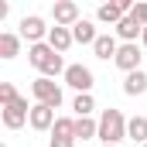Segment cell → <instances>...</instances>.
<instances>
[{
	"mask_svg": "<svg viewBox=\"0 0 147 147\" xmlns=\"http://www.w3.org/2000/svg\"><path fill=\"white\" fill-rule=\"evenodd\" d=\"M28 62L34 65L38 72L45 75V79H55V75H65V62H62V55L48 45V41H41V45H28Z\"/></svg>",
	"mask_w": 147,
	"mask_h": 147,
	"instance_id": "1",
	"label": "cell"
},
{
	"mask_svg": "<svg viewBox=\"0 0 147 147\" xmlns=\"http://www.w3.org/2000/svg\"><path fill=\"white\" fill-rule=\"evenodd\" d=\"M127 123H130V120L120 110H113V106L103 110V116H99V140L120 147V140H127Z\"/></svg>",
	"mask_w": 147,
	"mask_h": 147,
	"instance_id": "2",
	"label": "cell"
},
{
	"mask_svg": "<svg viewBox=\"0 0 147 147\" xmlns=\"http://www.w3.org/2000/svg\"><path fill=\"white\" fill-rule=\"evenodd\" d=\"M31 96H34V103H41V106H51V110L62 106V86H58L55 79L38 75L34 82H31Z\"/></svg>",
	"mask_w": 147,
	"mask_h": 147,
	"instance_id": "3",
	"label": "cell"
},
{
	"mask_svg": "<svg viewBox=\"0 0 147 147\" xmlns=\"http://www.w3.org/2000/svg\"><path fill=\"white\" fill-rule=\"evenodd\" d=\"M62 79H65V86H69V89H75V96L92 92V86H96V75H92L89 65H69Z\"/></svg>",
	"mask_w": 147,
	"mask_h": 147,
	"instance_id": "4",
	"label": "cell"
},
{
	"mask_svg": "<svg viewBox=\"0 0 147 147\" xmlns=\"http://www.w3.org/2000/svg\"><path fill=\"white\" fill-rule=\"evenodd\" d=\"M0 116H3V127H7V130H21V127H24V123L31 120V106H28V99L21 96V99L7 103Z\"/></svg>",
	"mask_w": 147,
	"mask_h": 147,
	"instance_id": "5",
	"label": "cell"
},
{
	"mask_svg": "<svg viewBox=\"0 0 147 147\" xmlns=\"http://www.w3.org/2000/svg\"><path fill=\"white\" fill-rule=\"evenodd\" d=\"M75 120L72 116H58V123L51 127V137H48V147H75Z\"/></svg>",
	"mask_w": 147,
	"mask_h": 147,
	"instance_id": "6",
	"label": "cell"
},
{
	"mask_svg": "<svg viewBox=\"0 0 147 147\" xmlns=\"http://www.w3.org/2000/svg\"><path fill=\"white\" fill-rule=\"evenodd\" d=\"M51 34V28L45 24V17H38V14H28V17H21V38L24 41H31V45H41V41H48Z\"/></svg>",
	"mask_w": 147,
	"mask_h": 147,
	"instance_id": "7",
	"label": "cell"
},
{
	"mask_svg": "<svg viewBox=\"0 0 147 147\" xmlns=\"http://www.w3.org/2000/svg\"><path fill=\"white\" fill-rule=\"evenodd\" d=\"M127 14H134V3L130 0H116V3H99L96 7V21H103V24H120Z\"/></svg>",
	"mask_w": 147,
	"mask_h": 147,
	"instance_id": "8",
	"label": "cell"
},
{
	"mask_svg": "<svg viewBox=\"0 0 147 147\" xmlns=\"http://www.w3.org/2000/svg\"><path fill=\"white\" fill-rule=\"evenodd\" d=\"M140 62H144V55H140V48L137 45H120V51H116V58H113V65L120 69V72H140Z\"/></svg>",
	"mask_w": 147,
	"mask_h": 147,
	"instance_id": "9",
	"label": "cell"
},
{
	"mask_svg": "<svg viewBox=\"0 0 147 147\" xmlns=\"http://www.w3.org/2000/svg\"><path fill=\"white\" fill-rule=\"evenodd\" d=\"M51 17H55V28H75V24L82 21L75 0H58V3L51 7Z\"/></svg>",
	"mask_w": 147,
	"mask_h": 147,
	"instance_id": "10",
	"label": "cell"
},
{
	"mask_svg": "<svg viewBox=\"0 0 147 147\" xmlns=\"http://www.w3.org/2000/svg\"><path fill=\"white\" fill-rule=\"evenodd\" d=\"M31 130H38V134H51V127L58 123V116H55V110L51 106H41V103H34L31 106Z\"/></svg>",
	"mask_w": 147,
	"mask_h": 147,
	"instance_id": "11",
	"label": "cell"
},
{
	"mask_svg": "<svg viewBox=\"0 0 147 147\" xmlns=\"http://www.w3.org/2000/svg\"><path fill=\"white\" fill-rule=\"evenodd\" d=\"M116 51H120V38H116V34H99V38H96V45H92V55L103 58V62L116 58Z\"/></svg>",
	"mask_w": 147,
	"mask_h": 147,
	"instance_id": "12",
	"label": "cell"
},
{
	"mask_svg": "<svg viewBox=\"0 0 147 147\" xmlns=\"http://www.w3.org/2000/svg\"><path fill=\"white\" fill-rule=\"evenodd\" d=\"M48 45L58 51V55H65L69 48L75 45V38H72V28H51V34H48Z\"/></svg>",
	"mask_w": 147,
	"mask_h": 147,
	"instance_id": "13",
	"label": "cell"
},
{
	"mask_svg": "<svg viewBox=\"0 0 147 147\" xmlns=\"http://www.w3.org/2000/svg\"><path fill=\"white\" fill-rule=\"evenodd\" d=\"M17 55H21V34L3 31V34H0V58L10 62V58H17Z\"/></svg>",
	"mask_w": 147,
	"mask_h": 147,
	"instance_id": "14",
	"label": "cell"
},
{
	"mask_svg": "<svg viewBox=\"0 0 147 147\" xmlns=\"http://www.w3.org/2000/svg\"><path fill=\"white\" fill-rule=\"evenodd\" d=\"M72 38H75V45H96V38H99V34H96V24L82 17V21L72 28Z\"/></svg>",
	"mask_w": 147,
	"mask_h": 147,
	"instance_id": "15",
	"label": "cell"
},
{
	"mask_svg": "<svg viewBox=\"0 0 147 147\" xmlns=\"http://www.w3.org/2000/svg\"><path fill=\"white\" fill-rule=\"evenodd\" d=\"M123 92H127V96H144L147 92V72L144 69H140V72H130L123 79Z\"/></svg>",
	"mask_w": 147,
	"mask_h": 147,
	"instance_id": "16",
	"label": "cell"
},
{
	"mask_svg": "<svg viewBox=\"0 0 147 147\" xmlns=\"http://www.w3.org/2000/svg\"><path fill=\"white\" fill-rule=\"evenodd\" d=\"M127 137L134 140V144H147V116H130V123H127Z\"/></svg>",
	"mask_w": 147,
	"mask_h": 147,
	"instance_id": "17",
	"label": "cell"
},
{
	"mask_svg": "<svg viewBox=\"0 0 147 147\" xmlns=\"http://www.w3.org/2000/svg\"><path fill=\"white\" fill-rule=\"evenodd\" d=\"M75 137H79V140H92V137H99V120H92V116H79V120H75Z\"/></svg>",
	"mask_w": 147,
	"mask_h": 147,
	"instance_id": "18",
	"label": "cell"
},
{
	"mask_svg": "<svg viewBox=\"0 0 147 147\" xmlns=\"http://www.w3.org/2000/svg\"><path fill=\"white\" fill-rule=\"evenodd\" d=\"M72 110H75V120H79V116H92V113H96V99H92V92L75 96V99H72Z\"/></svg>",
	"mask_w": 147,
	"mask_h": 147,
	"instance_id": "19",
	"label": "cell"
},
{
	"mask_svg": "<svg viewBox=\"0 0 147 147\" xmlns=\"http://www.w3.org/2000/svg\"><path fill=\"white\" fill-rule=\"evenodd\" d=\"M14 99H21L17 89H14V82H0V103L7 106V103H14Z\"/></svg>",
	"mask_w": 147,
	"mask_h": 147,
	"instance_id": "20",
	"label": "cell"
},
{
	"mask_svg": "<svg viewBox=\"0 0 147 147\" xmlns=\"http://www.w3.org/2000/svg\"><path fill=\"white\" fill-rule=\"evenodd\" d=\"M140 28H147V3H134V14H130Z\"/></svg>",
	"mask_w": 147,
	"mask_h": 147,
	"instance_id": "21",
	"label": "cell"
},
{
	"mask_svg": "<svg viewBox=\"0 0 147 147\" xmlns=\"http://www.w3.org/2000/svg\"><path fill=\"white\" fill-rule=\"evenodd\" d=\"M140 41H144V48H147V28H144V38H140Z\"/></svg>",
	"mask_w": 147,
	"mask_h": 147,
	"instance_id": "22",
	"label": "cell"
},
{
	"mask_svg": "<svg viewBox=\"0 0 147 147\" xmlns=\"http://www.w3.org/2000/svg\"><path fill=\"white\" fill-rule=\"evenodd\" d=\"M103 147H116V144H103Z\"/></svg>",
	"mask_w": 147,
	"mask_h": 147,
	"instance_id": "23",
	"label": "cell"
},
{
	"mask_svg": "<svg viewBox=\"0 0 147 147\" xmlns=\"http://www.w3.org/2000/svg\"><path fill=\"white\" fill-rule=\"evenodd\" d=\"M144 147H147V144H144Z\"/></svg>",
	"mask_w": 147,
	"mask_h": 147,
	"instance_id": "24",
	"label": "cell"
}]
</instances>
